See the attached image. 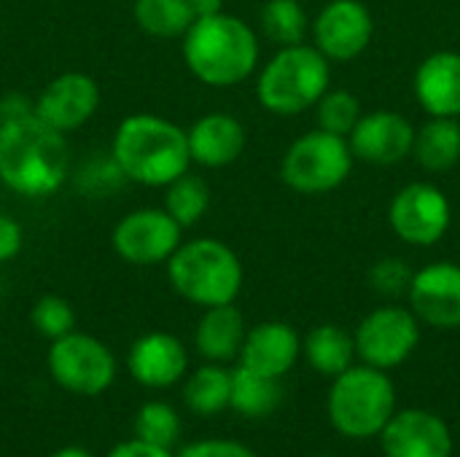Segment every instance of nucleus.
<instances>
[{
  "label": "nucleus",
  "mask_w": 460,
  "mask_h": 457,
  "mask_svg": "<svg viewBox=\"0 0 460 457\" xmlns=\"http://www.w3.org/2000/svg\"><path fill=\"white\" fill-rule=\"evenodd\" d=\"M105 457H172L170 450L164 447H156V444H148V442H140V439H132V442H121L116 444Z\"/></svg>",
  "instance_id": "obj_35"
},
{
  "label": "nucleus",
  "mask_w": 460,
  "mask_h": 457,
  "mask_svg": "<svg viewBox=\"0 0 460 457\" xmlns=\"http://www.w3.org/2000/svg\"><path fill=\"white\" fill-rule=\"evenodd\" d=\"M0 291H3V283H0Z\"/></svg>",
  "instance_id": "obj_40"
},
{
  "label": "nucleus",
  "mask_w": 460,
  "mask_h": 457,
  "mask_svg": "<svg viewBox=\"0 0 460 457\" xmlns=\"http://www.w3.org/2000/svg\"><path fill=\"white\" fill-rule=\"evenodd\" d=\"M186 140H189L191 164L205 167V170H221V167L234 164L243 156L248 132L237 116L213 110V113L199 116L186 129Z\"/></svg>",
  "instance_id": "obj_18"
},
{
  "label": "nucleus",
  "mask_w": 460,
  "mask_h": 457,
  "mask_svg": "<svg viewBox=\"0 0 460 457\" xmlns=\"http://www.w3.org/2000/svg\"><path fill=\"white\" fill-rule=\"evenodd\" d=\"M70 170V151L62 132L32 110L0 121V183L24 197L43 199L62 189Z\"/></svg>",
  "instance_id": "obj_1"
},
{
  "label": "nucleus",
  "mask_w": 460,
  "mask_h": 457,
  "mask_svg": "<svg viewBox=\"0 0 460 457\" xmlns=\"http://www.w3.org/2000/svg\"><path fill=\"white\" fill-rule=\"evenodd\" d=\"M313 110H315V119H318V129L340 135V137H348L353 132V127L358 124L361 113H364L361 100L353 92L337 89V86H329L326 94L318 100V105Z\"/></svg>",
  "instance_id": "obj_29"
},
{
  "label": "nucleus",
  "mask_w": 460,
  "mask_h": 457,
  "mask_svg": "<svg viewBox=\"0 0 460 457\" xmlns=\"http://www.w3.org/2000/svg\"><path fill=\"white\" fill-rule=\"evenodd\" d=\"M415 129L418 127L407 116L391 108H380L361 113L358 124L348 135V145L356 162L372 167H394L412 156Z\"/></svg>",
  "instance_id": "obj_13"
},
{
  "label": "nucleus",
  "mask_w": 460,
  "mask_h": 457,
  "mask_svg": "<svg viewBox=\"0 0 460 457\" xmlns=\"http://www.w3.org/2000/svg\"><path fill=\"white\" fill-rule=\"evenodd\" d=\"M310 35L332 65L353 62L375 40V16L361 0H329L310 22Z\"/></svg>",
  "instance_id": "obj_12"
},
{
  "label": "nucleus",
  "mask_w": 460,
  "mask_h": 457,
  "mask_svg": "<svg viewBox=\"0 0 460 457\" xmlns=\"http://www.w3.org/2000/svg\"><path fill=\"white\" fill-rule=\"evenodd\" d=\"M178 457H256V453L234 439H202L189 444Z\"/></svg>",
  "instance_id": "obj_33"
},
{
  "label": "nucleus",
  "mask_w": 460,
  "mask_h": 457,
  "mask_svg": "<svg viewBox=\"0 0 460 457\" xmlns=\"http://www.w3.org/2000/svg\"><path fill=\"white\" fill-rule=\"evenodd\" d=\"M229 388H232V369L224 364H202L191 374H186L183 401L191 412L210 417L229 409Z\"/></svg>",
  "instance_id": "obj_25"
},
{
  "label": "nucleus",
  "mask_w": 460,
  "mask_h": 457,
  "mask_svg": "<svg viewBox=\"0 0 460 457\" xmlns=\"http://www.w3.org/2000/svg\"><path fill=\"white\" fill-rule=\"evenodd\" d=\"M30 321H32V329L40 337H46L49 342L75 331V312H73L70 302L62 296H54V294H46L32 304Z\"/></svg>",
  "instance_id": "obj_31"
},
{
  "label": "nucleus",
  "mask_w": 460,
  "mask_h": 457,
  "mask_svg": "<svg viewBox=\"0 0 460 457\" xmlns=\"http://www.w3.org/2000/svg\"><path fill=\"white\" fill-rule=\"evenodd\" d=\"M332 86V62L313 43L280 46L256 70V100L272 116H302Z\"/></svg>",
  "instance_id": "obj_4"
},
{
  "label": "nucleus",
  "mask_w": 460,
  "mask_h": 457,
  "mask_svg": "<svg viewBox=\"0 0 460 457\" xmlns=\"http://www.w3.org/2000/svg\"><path fill=\"white\" fill-rule=\"evenodd\" d=\"M30 110H32V102H27V100L19 97V94H5V97L0 100V121L24 116V113H30Z\"/></svg>",
  "instance_id": "obj_36"
},
{
  "label": "nucleus",
  "mask_w": 460,
  "mask_h": 457,
  "mask_svg": "<svg viewBox=\"0 0 460 457\" xmlns=\"http://www.w3.org/2000/svg\"><path fill=\"white\" fill-rule=\"evenodd\" d=\"M353 339H356V358H361V364L391 372L418 350L420 321L410 307L383 304L375 307L369 315H364Z\"/></svg>",
  "instance_id": "obj_10"
},
{
  "label": "nucleus",
  "mask_w": 460,
  "mask_h": 457,
  "mask_svg": "<svg viewBox=\"0 0 460 457\" xmlns=\"http://www.w3.org/2000/svg\"><path fill=\"white\" fill-rule=\"evenodd\" d=\"M356 156L348 137L310 129L299 135L280 159V180L305 197H321L337 191L353 172Z\"/></svg>",
  "instance_id": "obj_7"
},
{
  "label": "nucleus",
  "mask_w": 460,
  "mask_h": 457,
  "mask_svg": "<svg viewBox=\"0 0 460 457\" xmlns=\"http://www.w3.org/2000/svg\"><path fill=\"white\" fill-rule=\"evenodd\" d=\"M412 92L426 116L460 119V51L442 48L429 54L415 70Z\"/></svg>",
  "instance_id": "obj_20"
},
{
  "label": "nucleus",
  "mask_w": 460,
  "mask_h": 457,
  "mask_svg": "<svg viewBox=\"0 0 460 457\" xmlns=\"http://www.w3.org/2000/svg\"><path fill=\"white\" fill-rule=\"evenodd\" d=\"M194 19H202V16H213V13H221L224 11V0H186Z\"/></svg>",
  "instance_id": "obj_37"
},
{
  "label": "nucleus",
  "mask_w": 460,
  "mask_h": 457,
  "mask_svg": "<svg viewBox=\"0 0 460 457\" xmlns=\"http://www.w3.org/2000/svg\"><path fill=\"white\" fill-rule=\"evenodd\" d=\"M261 32L280 48L305 43L310 35V16L302 0H267L259 13Z\"/></svg>",
  "instance_id": "obj_28"
},
{
  "label": "nucleus",
  "mask_w": 460,
  "mask_h": 457,
  "mask_svg": "<svg viewBox=\"0 0 460 457\" xmlns=\"http://www.w3.org/2000/svg\"><path fill=\"white\" fill-rule=\"evenodd\" d=\"M181 40L189 73L205 86L229 89L248 81L259 70V32L245 19L226 11L194 19Z\"/></svg>",
  "instance_id": "obj_3"
},
{
  "label": "nucleus",
  "mask_w": 460,
  "mask_h": 457,
  "mask_svg": "<svg viewBox=\"0 0 460 457\" xmlns=\"http://www.w3.org/2000/svg\"><path fill=\"white\" fill-rule=\"evenodd\" d=\"M407 302L415 318L431 329H460V264L434 261L412 272Z\"/></svg>",
  "instance_id": "obj_15"
},
{
  "label": "nucleus",
  "mask_w": 460,
  "mask_h": 457,
  "mask_svg": "<svg viewBox=\"0 0 460 457\" xmlns=\"http://www.w3.org/2000/svg\"><path fill=\"white\" fill-rule=\"evenodd\" d=\"M181 436V417L164 401H148L135 417V439L170 450Z\"/></svg>",
  "instance_id": "obj_30"
},
{
  "label": "nucleus",
  "mask_w": 460,
  "mask_h": 457,
  "mask_svg": "<svg viewBox=\"0 0 460 457\" xmlns=\"http://www.w3.org/2000/svg\"><path fill=\"white\" fill-rule=\"evenodd\" d=\"M412 272H415V269H410V267L404 264V259L388 256V259H383V261H377V264L372 267L369 283H372V288L380 291L383 296H402V294L407 296Z\"/></svg>",
  "instance_id": "obj_32"
},
{
  "label": "nucleus",
  "mask_w": 460,
  "mask_h": 457,
  "mask_svg": "<svg viewBox=\"0 0 460 457\" xmlns=\"http://www.w3.org/2000/svg\"><path fill=\"white\" fill-rule=\"evenodd\" d=\"M111 162L121 178L164 189L191 170L186 129L156 113H129L113 132Z\"/></svg>",
  "instance_id": "obj_2"
},
{
  "label": "nucleus",
  "mask_w": 460,
  "mask_h": 457,
  "mask_svg": "<svg viewBox=\"0 0 460 457\" xmlns=\"http://www.w3.org/2000/svg\"><path fill=\"white\" fill-rule=\"evenodd\" d=\"M183 242V229L164 207H137L119 218L111 234L113 253L129 267H159Z\"/></svg>",
  "instance_id": "obj_11"
},
{
  "label": "nucleus",
  "mask_w": 460,
  "mask_h": 457,
  "mask_svg": "<svg viewBox=\"0 0 460 457\" xmlns=\"http://www.w3.org/2000/svg\"><path fill=\"white\" fill-rule=\"evenodd\" d=\"M283 388L280 380L264 377L243 364L232 369V388H229V409L243 417H267L280 407Z\"/></svg>",
  "instance_id": "obj_24"
},
{
  "label": "nucleus",
  "mask_w": 460,
  "mask_h": 457,
  "mask_svg": "<svg viewBox=\"0 0 460 457\" xmlns=\"http://www.w3.org/2000/svg\"><path fill=\"white\" fill-rule=\"evenodd\" d=\"M415 164L426 172H447L460 162V119L429 116L423 127L415 129L412 156Z\"/></svg>",
  "instance_id": "obj_22"
},
{
  "label": "nucleus",
  "mask_w": 460,
  "mask_h": 457,
  "mask_svg": "<svg viewBox=\"0 0 460 457\" xmlns=\"http://www.w3.org/2000/svg\"><path fill=\"white\" fill-rule=\"evenodd\" d=\"M453 224V205L447 194L429 180L402 186L388 205L391 232L412 248H434L445 240Z\"/></svg>",
  "instance_id": "obj_9"
},
{
  "label": "nucleus",
  "mask_w": 460,
  "mask_h": 457,
  "mask_svg": "<svg viewBox=\"0 0 460 457\" xmlns=\"http://www.w3.org/2000/svg\"><path fill=\"white\" fill-rule=\"evenodd\" d=\"M164 267L172 291L202 310L234 304L245 283L240 256L234 253V248L216 237H197L181 242Z\"/></svg>",
  "instance_id": "obj_5"
},
{
  "label": "nucleus",
  "mask_w": 460,
  "mask_h": 457,
  "mask_svg": "<svg viewBox=\"0 0 460 457\" xmlns=\"http://www.w3.org/2000/svg\"><path fill=\"white\" fill-rule=\"evenodd\" d=\"M326 412L337 434L348 439H375L396 415V385L388 372L353 364L334 377Z\"/></svg>",
  "instance_id": "obj_6"
},
{
  "label": "nucleus",
  "mask_w": 460,
  "mask_h": 457,
  "mask_svg": "<svg viewBox=\"0 0 460 457\" xmlns=\"http://www.w3.org/2000/svg\"><path fill=\"white\" fill-rule=\"evenodd\" d=\"M380 447L385 457H453V434L429 409H396L380 431Z\"/></svg>",
  "instance_id": "obj_16"
},
{
  "label": "nucleus",
  "mask_w": 460,
  "mask_h": 457,
  "mask_svg": "<svg viewBox=\"0 0 460 457\" xmlns=\"http://www.w3.org/2000/svg\"><path fill=\"white\" fill-rule=\"evenodd\" d=\"M302 356L323 377H337L356 364V339L350 331L334 323L315 326L302 339Z\"/></svg>",
  "instance_id": "obj_23"
},
{
  "label": "nucleus",
  "mask_w": 460,
  "mask_h": 457,
  "mask_svg": "<svg viewBox=\"0 0 460 457\" xmlns=\"http://www.w3.org/2000/svg\"><path fill=\"white\" fill-rule=\"evenodd\" d=\"M245 334V318L234 304L208 307L194 329V347L208 364H229L240 358Z\"/></svg>",
  "instance_id": "obj_21"
},
{
  "label": "nucleus",
  "mask_w": 460,
  "mask_h": 457,
  "mask_svg": "<svg viewBox=\"0 0 460 457\" xmlns=\"http://www.w3.org/2000/svg\"><path fill=\"white\" fill-rule=\"evenodd\" d=\"M97 108H100V86L92 75L81 70L59 73L43 86V92L32 102V113L62 135L75 132L86 121H92Z\"/></svg>",
  "instance_id": "obj_14"
},
{
  "label": "nucleus",
  "mask_w": 460,
  "mask_h": 457,
  "mask_svg": "<svg viewBox=\"0 0 460 457\" xmlns=\"http://www.w3.org/2000/svg\"><path fill=\"white\" fill-rule=\"evenodd\" d=\"M24 245V229L16 218L0 213V264L13 261L22 253Z\"/></svg>",
  "instance_id": "obj_34"
},
{
  "label": "nucleus",
  "mask_w": 460,
  "mask_h": 457,
  "mask_svg": "<svg viewBox=\"0 0 460 457\" xmlns=\"http://www.w3.org/2000/svg\"><path fill=\"white\" fill-rule=\"evenodd\" d=\"M315 457H332V455H315Z\"/></svg>",
  "instance_id": "obj_39"
},
{
  "label": "nucleus",
  "mask_w": 460,
  "mask_h": 457,
  "mask_svg": "<svg viewBox=\"0 0 460 457\" xmlns=\"http://www.w3.org/2000/svg\"><path fill=\"white\" fill-rule=\"evenodd\" d=\"M299 358H302V337L296 334V329L283 321H264L248 329L237 361L264 377L283 380L296 366Z\"/></svg>",
  "instance_id": "obj_19"
},
{
  "label": "nucleus",
  "mask_w": 460,
  "mask_h": 457,
  "mask_svg": "<svg viewBox=\"0 0 460 457\" xmlns=\"http://www.w3.org/2000/svg\"><path fill=\"white\" fill-rule=\"evenodd\" d=\"M210 186L205 178L194 175L191 170L183 172L181 178H175L172 183L164 186V202L162 207L178 221V226L186 232L191 226H197L208 210H210Z\"/></svg>",
  "instance_id": "obj_26"
},
{
  "label": "nucleus",
  "mask_w": 460,
  "mask_h": 457,
  "mask_svg": "<svg viewBox=\"0 0 460 457\" xmlns=\"http://www.w3.org/2000/svg\"><path fill=\"white\" fill-rule=\"evenodd\" d=\"M135 24L154 38H183L194 24V13L186 0H135Z\"/></svg>",
  "instance_id": "obj_27"
},
{
  "label": "nucleus",
  "mask_w": 460,
  "mask_h": 457,
  "mask_svg": "<svg viewBox=\"0 0 460 457\" xmlns=\"http://www.w3.org/2000/svg\"><path fill=\"white\" fill-rule=\"evenodd\" d=\"M127 369L132 380L151 391H164L186 380L189 350L167 331H148L137 337L127 353Z\"/></svg>",
  "instance_id": "obj_17"
},
{
  "label": "nucleus",
  "mask_w": 460,
  "mask_h": 457,
  "mask_svg": "<svg viewBox=\"0 0 460 457\" xmlns=\"http://www.w3.org/2000/svg\"><path fill=\"white\" fill-rule=\"evenodd\" d=\"M49 374L67 393L100 396L116 380V358L97 337L70 331L51 342Z\"/></svg>",
  "instance_id": "obj_8"
},
{
  "label": "nucleus",
  "mask_w": 460,
  "mask_h": 457,
  "mask_svg": "<svg viewBox=\"0 0 460 457\" xmlns=\"http://www.w3.org/2000/svg\"><path fill=\"white\" fill-rule=\"evenodd\" d=\"M51 457H92L86 450H81V447H65V450H59V453H54Z\"/></svg>",
  "instance_id": "obj_38"
}]
</instances>
